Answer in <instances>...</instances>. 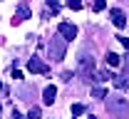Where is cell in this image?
Here are the masks:
<instances>
[{
    "instance_id": "2",
    "label": "cell",
    "mask_w": 129,
    "mask_h": 119,
    "mask_svg": "<svg viewBox=\"0 0 129 119\" xmlns=\"http://www.w3.org/2000/svg\"><path fill=\"white\" fill-rule=\"evenodd\" d=\"M107 109H109L117 119H124V114L129 112L127 102H122V99H112V102H107Z\"/></svg>"
},
{
    "instance_id": "5",
    "label": "cell",
    "mask_w": 129,
    "mask_h": 119,
    "mask_svg": "<svg viewBox=\"0 0 129 119\" xmlns=\"http://www.w3.org/2000/svg\"><path fill=\"white\" fill-rule=\"evenodd\" d=\"M112 22H114V27H119V30H122V27L127 25V15H124L122 10H117V8H114V10H112Z\"/></svg>"
},
{
    "instance_id": "12",
    "label": "cell",
    "mask_w": 129,
    "mask_h": 119,
    "mask_svg": "<svg viewBox=\"0 0 129 119\" xmlns=\"http://www.w3.org/2000/svg\"><path fill=\"white\" fill-rule=\"evenodd\" d=\"M40 107H30V112H27V119H40Z\"/></svg>"
},
{
    "instance_id": "11",
    "label": "cell",
    "mask_w": 129,
    "mask_h": 119,
    "mask_svg": "<svg viewBox=\"0 0 129 119\" xmlns=\"http://www.w3.org/2000/svg\"><path fill=\"white\" fill-rule=\"evenodd\" d=\"M104 8H107V0H94V5H92V10H94V13H102Z\"/></svg>"
},
{
    "instance_id": "10",
    "label": "cell",
    "mask_w": 129,
    "mask_h": 119,
    "mask_svg": "<svg viewBox=\"0 0 129 119\" xmlns=\"http://www.w3.org/2000/svg\"><path fill=\"white\" fill-rule=\"evenodd\" d=\"M92 97H97V99H104V97H107V89H104V87H92Z\"/></svg>"
},
{
    "instance_id": "14",
    "label": "cell",
    "mask_w": 129,
    "mask_h": 119,
    "mask_svg": "<svg viewBox=\"0 0 129 119\" xmlns=\"http://www.w3.org/2000/svg\"><path fill=\"white\" fill-rule=\"evenodd\" d=\"M67 8H70V10H80V8H82V0H67Z\"/></svg>"
},
{
    "instance_id": "1",
    "label": "cell",
    "mask_w": 129,
    "mask_h": 119,
    "mask_svg": "<svg viewBox=\"0 0 129 119\" xmlns=\"http://www.w3.org/2000/svg\"><path fill=\"white\" fill-rule=\"evenodd\" d=\"M47 50H50V57H52V60H62V57H64V50H67V40H64L62 35L52 37L50 45H47Z\"/></svg>"
},
{
    "instance_id": "19",
    "label": "cell",
    "mask_w": 129,
    "mask_h": 119,
    "mask_svg": "<svg viewBox=\"0 0 129 119\" xmlns=\"http://www.w3.org/2000/svg\"><path fill=\"white\" fill-rule=\"evenodd\" d=\"M0 112H3V107H0Z\"/></svg>"
},
{
    "instance_id": "15",
    "label": "cell",
    "mask_w": 129,
    "mask_h": 119,
    "mask_svg": "<svg viewBox=\"0 0 129 119\" xmlns=\"http://www.w3.org/2000/svg\"><path fill=\"white\" fill-rule=\"evenodd\" d=\"M117 40H119V42H122V45H124V47H127V50H129V37H124V35H119Z\"/></svg>"
},
{
    "instance_id": "4",
    "label": "cell",
    "mask_w": 129,
    "mask_h": 119,
    "mask_svg": "<svg viewBox=\"0 0 129 119\" xmlns=\"http://www.w3.org/2000/svg\"><path fill=\"white\" fill-rule=\"evenodd\" d=\"M27 69H30V72H37V74H47V72H50V67L45 65V62H40L37 57L27 60Z\"/></svg>"
},
{
    "instance_id": "17",
    "label": "cell",
    "mask_w": 129,
    "mask_h": 119,
    "mask_svg": "<svg viewBox=\"0 0 129 119\" xmlns=\"http://www.w3.org/2000/svg\"><path fill=\"white\" fill-rule=\"evenodd\" d=\"M13 119H22V114H20L17 109H13Z\"/></svg>"
},
{
    "instance_id": "9",
    "label": "cell",
    "mask_w": 129,
    "mask_h": 119,
    "mask_svg": "<svg viewBox=\"0 0 129 119\" xmlns=\"http://www.w3.org/2000/svg\"><path fill=\"white\" fill-rule=\"evenodd\" d=\"M112 82H114V87H119V89H124V92L129 89V77H114Z\"/></svg>"
},
{
    "instance_id": "6",
    "label": "cell",
    "mask_w": 129,
    "mask_h": 119,
    "mask_svg": "<svg viewBox=\"0 0 129 119\" xmlns=\"http://www.w3.org/2000/svg\"><path fill=\"white\" fill-rule=\"evenodd\" d=\"M55 97H57V89H55V87H45V92H42V102H45V104H52V102H55Z\"/></svg>"
},
{
    "instance_id": "3",
    "label": "cell",
    "mask_w": 129,
    "mask_h": 119,
    "mask_svg": "<svg viewBox=\"0 0 129 119\" xmlns=\"http://www.w3.org/2000/svg\"><path fill=\"white\" fill-rule=\"evenodd\" d=\"M57 30H60V35H62L64 40H75V37H77V27H75L72 22H60Z\"/></svg>"
},
{
    "instance_id": "7",
    "label": "cell",
    "mask_w": 129,
    "mask_h": 119,
    "mask_svg": "<svg viewBox=\"0 0 129 119\" xmlns=\"http://www.w3.org/2000/svg\"><path fill=\"white\" fill-rule=\"evenodd\" d=\"M30 17V10H27V5H20L17 8V15L13 17V22H22V20H27Z\"/></svg>"
},
{
    "instance_id": "8",
    "label": "cell",
    "mask_w": 129,
    "mask_h": 119,
    "mask_svg": "<svg viewBox=\"0 0 129 119\" xmlns=\"http://www.w3.org/2000/svg\"><path fill=\"white\" fill-rule=\"evenodd\" d=\"M104 60H107V65H109V67H119V65H122V57H119L117 52H107V57H104Z\"/></svg>"
},
{
    "instance_id": "16",
    "label": "cell",
    "mask_w": 129,
    "mask_h": 119,
    "mask_svg": "<svg viewBox=\"0 0 129 119\" xmlns=\"http://www.w3.org/2000/svg\"><path fill=\"white\" fill-rule=\"evenodd\" d=\"M47 5H50V8H52V13H57V10H60V5H57L55 0H47Z\"/></svg>"
},
{
    "instance_id": "18",
    "label": "cell",
    "mask_w": 129,
    "mask_h": 119,
    "mask_svg": "<svg viewBox=\"0 0 129 119\" xmlns=\"http://www.w3.org/2000/svg\"><path fill=\"white\" fill-rule=\"evenodd\" d=\"M87 119H97V117H92V114H89V117H87Z\"/></svg>"
},
{
    "instance_id": "13",
    "label": "cell",
    "mask_w": 129,
    "mask_h": 119,
    "mask_svg": "<svg viewBox=\"0 0 129 119\" xmlns=\"http://www.w3.org/2000/svg\"><path fill=\"white\" fill-rule=\"evenodd\" d=\"M84 114V104H72V117H80Z\"/></svg>"
}]
</instances>
